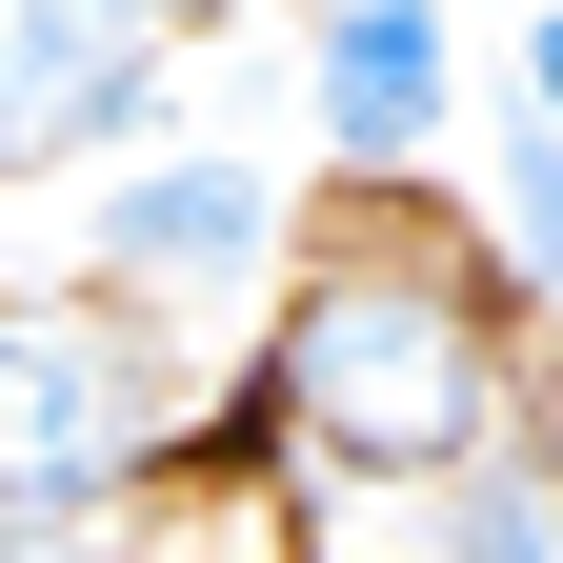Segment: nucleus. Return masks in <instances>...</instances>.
<instances>
[{"instance_id":"f257e3e1","label":"nucleus","mask_w":563,"mask_h":563,"mask_svg":"<svg viewBox=\"0 0 563 563\" xmlns=\"http://www.w3.org/2000/svg\"><path fill=\"white\" fill-rule=\"evenodd\" d=\"M242 422L282 443V504H402V483H443L463 443H504V422H523L504 302H483L443 242H383V222H342L302 282H282Z\"/></svg>"},{"instance_id":"f03ea898","label":"nucleus","mask_w":563,"mask_h":563,"mask_svg":"<svg viewBox=\"0 0 563 563\" xmlns=\"http://www.w3.org/2000/svg\"><path fill=\"white\" fill-rule=\"evenodd\" d=\"M181 463V383L121 302H0V523H121Z\"/></svg>"},{"instance_id":"7ed1b4c3","label":"nucleus","mask_w":563,"mask_h":563,"mask_svg":"<svg viewBox=\"0 0 563 563\" xmlns=\"http://www.w3.org/2000/svg\"><path fill=\"white\" fill-rule=\"evenodd\" d=\"M81 262L121 282V322H162V302H262V262H282V162H262V141H162V162H101Z\"/></svg>"},{"instance_id":"20e7f679","label":"nucleus","mask_w":563,"mask_h":563,"mask_svg":"<svg viewBox=\"0 0 563 563\" xmlns=\"http://www.w3.org/2000/svg\"><path fill=\"white\" fill-rule=\"evenodd\" d=\"M81 141H162V41L101 0H0V181Z\"/></svg>"},{"instance_id":"39448f33","label":"nucleus","mask_w":563,"mask_h":563,"mask_svg":"<svg viewBox=\"0 0 563 563\" xmlns=\"http://www.w3.org/2000/svg\"><path fill=\"white\" fill-rule=\"evenodd\" d=\"M443 101H463L443 0H322V141H342V181H402L443 141Z\"/></svg>"},{"instance_id":"423d86ee","label":"nucleus","mask_w":563,"mask_h":563,"mask_svg":"<svg viewBox=\"0 0 563 563\" xmlns=\"http://www.w3.org/2000/svg\"><path fill=\"white\" fill-rule=\"evenodd\" d=\"M121 563H302V504L262 463H162L121 504Z\"/></svg>"},{"instance_id":"0eeeda50","label":"nucleus","mask_w":563,"mask_h":563,"mask_svg":"<svg viewBox=\"0 0 563 563\" xmlns=\"http://www.w3.org/2000/svg\"><path fill=\"white\" fill-rule=\"evenodd\" d=\"M483 222H504V282H523V302H563V141H483Z\"/></svg>"},{"instance_id":"6e6552de","label":"nucleus","mask_w":563,"mask_h":563,"mask_svg":"<svg viewBox=\"0 0 563 563\" xmlns=\"http://www.w3.org/2000/svg\"><path fill=\"white\" fill-rule=\"evenodd\" d=\"M504 81H523V141H563V0H543L523 41H504Z\"/></svg>"},{"instance_id":"1a4fd4ad","label":"nucleus","mask_w":563,"mask_h":563,"mask_svg":"<svg viewBox=\"0 0 563 563\" xmlns=\"http://www.w3.org/2000/svg\"><path fill=\"white\" fill-rule=\"evenodd\" d=\"M0 563H121V523H0Z\"/></svg>"},{"instance_id":"9d476101","label":"nucleus","mask_w":563,"mask_h":563,"mask_svg":"<svg viewBox=\"0 0 563 563\" xmlns=\"http://www.w3.org/2000/svg\"><path fill=\"white\" fill-rule=\"evenodd\" d=\"M101 21H141V41H201V21H242V0H101Z\"/></svg>"}]
</instances>
